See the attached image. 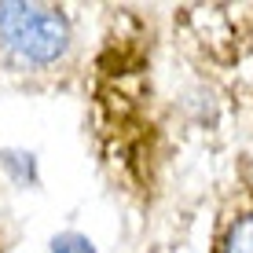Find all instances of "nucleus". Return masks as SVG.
<instances>
[{
    "instance_id": "obj_2",
    "label": "nucleus",
    "mask_w": 253,
    "mask_h": 253,
    "mask_svg": "<svg viewBox=\"0 0 253 253\" xmlns=\"http://www.w3.org/2000/svg\"><path fill=\"white\" fill-rule=\"evenodd\" d=\"M213 253H253V169L231 187L213 231Z\"/></svg>"
},
{
    "instance_id": "obj_4",
    "label": "nucleus",
    "mask_w": 253,
    "mask_h": 253,
    "mask_svg": "<svg viewBox=\"0 0 253 253\" xmlns=\"http://www.w3.org/2000/svg\"><path fill=\"white\" fill-rule=\"evenodd\" d=\"M48 253H99L95 250V242L88 239V235H81V231H59V235H51V242H48Z\"/></svg>"
},
{
    "instance_id": "obj_3",
    "label": "nucleus",
    "mask_w": 253,
    "mask_h": 253,
    "mask_svg": "<svg viewBox=\"0 0 253 253\" xmlns=\"http://www.w3.org/2000/svg\"><path fill=\"white\" fill-rule=\"evenodd\" d=\"M0 169L7 172V180L19 187H41V172H37V154L19 151V147H0Z\"/></svg>"
},
{
    "instance_id": "obj_1",
    "label": "nucleus",
    "mask_w": 253,
    "mask_h": 253,
    "mask_svg": "<svg viewBox=\"0 0 253 253\" xmlns=\"http://www.w3.org/2000/svg\"><path fill=\"white\" fill-rule=\"evenodd\" d=\"M77 19L63 4H0V77L15 84H44L74 74Z\"/></svg>"
}]
</instances>
